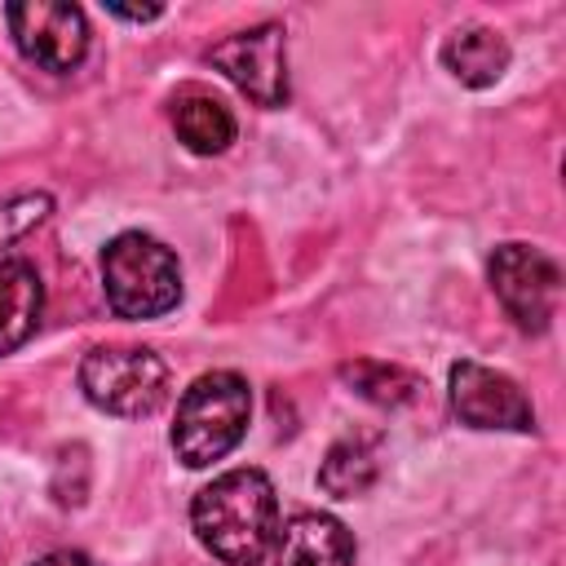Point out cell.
Segmentation results:
<instances>
[{
    "label": "cell",
    "instance_id": "cell-7",
    "mask_svg": "<svg viewBox=\"0 0 566 566\" xmlns=\"http://www.w3.org/2000/svg\"><path fill=\"white\" fill-rule=\"evenodd\" d=\"M283 35L287 31L279 22L234 31L208 49V62L256 106H283L287 102V40Z\"/></svg>",
    "mask_w": 566,
    "mask_h": 566
},
{
    "label": "cell",
    "instance_id": "cell-5",
    "mask_svg": "<svg viewBox=\"0 0 566 566\" xmlns=\"http://www.w3.org/2000/svg\"><path fill=\"white\" fill-rule=\"evenodd\" d=\"M486 279L495 301L522 332H544L553 323L562 296V270L548 252L531 243H500L486 261Z\"/></svg>",
    "mask_w": 566,
    "mask_h": 566
},
{
    "label": "cell",
    "instance_id": "cell-13",
    "mask_svg": "<svg viewBox=\"0 0 566 566\" xmlns=\"http://www.w3.org/2000/svg\"><path fill=\"white\" fill-rule=\"evenodd\" d=\"M172 128H177L181 146L195 155H221L239 133L230 106L217 97H181L172 111Z\"/></svg>",
    "mask_w": 566,
    "mask_h": 566
},
{
    "label": "cell",
    "instance_id": "cell-9",
    "mask_svg": "<svg viewBox=\"0 0 566 566\" xmlns=\"http://www.w3.org/2000/svg\"><path fill=\"white\" fill-rule=\"evenodd\" d=\"M354 535L332 513H296L274 539V566H354Z\"/></svg>",
    "mask_w": 566,
    "mask_h": 566
},
{
    "label": "cell",
    "instance_id": "cell-4",
    "mask_svg": "<svg viewBox=\"0 0 566 566\" xmlns=\"http://www.w3.org/2000/svg\"><path fill=\"white\" fill-rule=\"evenodd\" d=\"M80 394L106 416H155L168 402V363L155 349L97 345L80 358Z\"/></svg>",
    "mask_w": 566,
    "mask_h": 566
},
{
    "label": "cell",
    "instance_id": "cell-8",
    "mask_svg": "<svg viewBox=\"0 0 566 566\" xmlns=\"http://www.w3.org/2000/svg\"><path fill=\"white\" fill-rule=\"evenodd\" d=\"M447 398L460 424L469 429H509V433H531L535 429V407L522 394V385L495 367H482L473 358L451 363L447 371Z\"/></svg>",
    "mask_w": 566,
    "mask_h": 566
},
{
    "label": "cell",
    "instance_id": "cell-16",
    "mask_svg": "<svg viewBox=\"0 0 566 566\" xmlns=\"http://www.w3.org/2000/svg\"><path fill=\"white\" fill-rule=\"evenodd\" d=\"M111 18H124V22H155L164 13V4H106Z\"/></svg>",
    "mask_w": 566,
    "mask_h": 566
},
{
    "label": "cell",
    "instance_id": "cell-2",
    "mask_svg": "<svg viewBox=\"0 0 566 566\" xmlns=\"http://www.w3.org/2000/svg\"><path fill=\"white\" fill-rule=\"evenodd\" d=\"M248 416H252V389L239 371H203L199 380H190V389L177 402V420H172V455L186 469H208L217 460H226L243 433H248Z\"/></svg>",
    "mask_w": 566,
    "mask_h": 566
},
{
    "label": "cell",
    "instance_id": "cell-15",
    "mask_svg": "<svg viewBox=\"0 0 566 566\" xmlns=\"http://www.w3.org/2000/svg\"><path fill=\"white\" fill-rule=\"evenodd\" d=\"M49 208H53V199H49L44 190H31V195H18V199H4V203H0V248H4V243H13V239H22L27 230H35V226L49 217Z\"/></svg>",
    "mask_w": 566,
    "mask_h": 566
},
{
    "label": "cell",
    "instance_id": "cell-17",
    "mask_svg": "<svg viewBox=\"0 0 566 566\" xmlns=\"http://www.w3.org/2000/svg\"><path fill=\"white\" fill-rule=\"evenodd\" d=\"M31 566H97V562L88 553H80V548H53V553L35 557Z\"/></svg>",
    "mask_w": 566,
    "mask_h": 566
},
{
    "label": "cell",
    "instance_id": "cell-10",
    "mask_svg": "<svg viewBox=\"0 0 566 566\" xmlns=\"http://www.w3.org/2000/svg\"><path fill=\"white\" fill-rule=\"evenodd\" d=\"M44 314V283L31 261H0V354H13L31 340Z\"/></svg>",
    "mask_w": 566,
    "mask_h": 566
},
{
    "label": "cell",
    "instance_id": "cell-1",
    "mask_svg": "<svg viewBox=\"0 0 566 566\" xmlns=\"http://www.w3.org/2000/svg\"><path fill=\"white\" fill-rule=\"evenodd\" d=\"M195 539L221 566H261L279 539V495L261 469H230L190 500Z\"/></svg>",
    "mask_w": 566,
    "mask_h": 566
},
{
    "label": "cell",
    "instance_id": "cell-12",
    "mask_svg": "<svg viewBox=\"0 0 566 566\" xmlns=\"http://www.w3.org/2000/svg\"><path fill=\"white\" fill-rule=\"evenodd\" d=\"M376 473H380L376 442L371 438H340L327 447V455L318 464V486L332 500H354L376 482Z\"/></svg>",
    "mask_w": 566,
    "mask_h": 566
},
{
    "label": "cell",
    "instance_id": "cell-14",
    "mask_svg": "<svg viewBox=\"0 0 566 566\" xmlns=\"http://www.w3.org/2000/svg\"><path fill=\"white\" fill-rule=\"evenodd\" d=\"M340 376L354 385L358 398L376 402V407H402L416 398V376L402 371V367H389V363H349L340 367Z\"/></svg>",
    "mask_w": 566,
    "mask_h": 566
},
{
    "label": "cell",
    "instance_id": "cell-3",
    "mask_svg": "<svg viewBox=\"0 0 566 566\" xmlns=\"http://www.w3.org/2000/svg\"><path fill=\"white\" fill-rule=\"evenodd\" d=\"M102 287L119 318H159L181 301V265L155 234L124 230L102 248Z\"/></svg>",
    "mask_w": 566,
    "mask_h": 566
},
{
    "label": "cell",
    "instance_id": "cell-6",
    "mask_svg": "<svg viewBox=\"0 0 566 566\" xmlns=\"http://www.w3.org/2000/svg\"><path fill=\"white\" fill-rule=\"evenodd\" d=\"M9 35L27 62L40 71H75L88 53V18L71 0H13L4 4Z\"/></svg>",
    "mask_w": 566,
    "mask_h": 566
},
{
    "label": "cell",
    "instance_id": "cell-11",
    "mask_svg": "<svg viewBox=\"0 0 566 566\" xmlns=\"http://www.w3.org/2000/svg\"><path fill=\"white\" fill-rule=\"evenodd\" d=\"M509 40L495 27H460L442 40V66L469 84V88H491L509 71Z\"/></svg>",
    "mask_w": 566,
    "mask_h": 566
}]
</instances>
